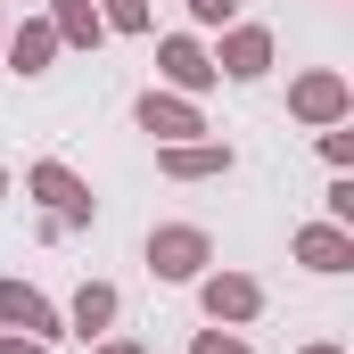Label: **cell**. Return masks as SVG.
<instances>
[{
	"label": "cell",
	"mask_w": 354,
	"mask_h": 354,
	"mask_svg": "<svg viewBox=\"0 0 354 354\" xmlns=\"http://www.w3.org/2000/svg\"><path fill=\"white\" fill-rule=\"evenodd\" d=\"M149 264L165 272V280H189V272L206 264V239H198V231H157V239H149Z\"/></svg>",
	"instance_id": "1"
},
{
	"label": "cell",
	"mask_w": 354,
	"mask_h": 354,
	"mask_svg": "<svg viewBox=\"0 0 354 354\" xmlns=\"http://www.w3.org/2000/svg\"><path fill=\"white\" fill-rule=\"evenodd\" d=\"M33 189H41V198H50V206H58V214H66V223H83V214H91V198H83V181L66 174V165H41V174H33Z\"/></svg>",
	"instance_id": "2"
},
{
	"label": "cell",
	"mask_w": 354,
	"mask_h": 354,
	"mask_svg": "<svg viewBox=\"0 0 354 354\" xmlns=\"http://www.w3.org/2000/svg\"><path fill=\"white\" fill-rule=\"evenodd\" d=\"M0 322H17V330H50V305H41L25 280H8V288H0Z\"/></svg>",
	"instance_id": "3"
},
{
	"label": "cell",
	"mask_w": 354,
	"mask_h": 354,
	"mask_svg": "<svg viewBox=\"0 0 354 354\" xmlns=\"http://www.w3.org/2000/svg\"><path fill=\"white\" fill-rule=\"evenodd\" d=\"M140 124H149V132H165V140H181V132H198V115H189L181 99H157V91L140 99Z\"/></svg>",
	"instance_id": "4"
},
{
	"label": "cell",
	"mask_w": 354,
	"mask_h": 354,
	"mask_svg": "<svg viewBox=\"0 0 354 354\" xmlns=\"http://www.w3.org/2000/svg\"><path fill=\"white\" fill-rule=\"evenodd\" d=\"M206 313H214V322H223V313L239 322V313H256V288H248V280H214V288H206Z\"/></svg>",
	"instance_id": "5"
},
{
	"label": "cell",
	"mask_w": 354,
	"mask_h": 354,
	"mask_svg": "<svg viewBox=\"0 0 354 354\" xmlns=\"http://www.w3.org/2000/svg\"><path fill=\"white\" fill-rule=\"evenodd\" d=\"M223 58H231V75H264L272 41H264V33H231V50H223Z\"/></svg>",
	"instance_id": "6"
},
{
	"label": "cell",
	"mask_w": 354,
	"mask_h": 354,
	"mask_svg": "<svg viewBox=\"0 0 354 354\" xmlns=\"http://www.w3.org/2000/svg\"><path fill=\"white\" fill-rule=\"evenodd\" d=\"M297 248H305V264H322V272H346V239H338V231H305Z\"/></svg>",
	"instance_id": "7"
},
{
	"label": "cell",
	"mask_w": 354,
	"mask_h": 354,
	"mask_svg": "<svg viewBox=\"0 0 354 354\" xmlns=\"http://www.w3.org/2000/svg\"><path fill=\"white\" fill-rule=\"evenodd\" d=\"M165 75H174V83H206V75H214V66H206V58H198V50H189V41H165Z\"/></svg>",
	"instance_id": "8"
},
{
	"label": "cell",
	"mask_w": 354,
	"mask_h": 354,
	"mask_svg": "<svg viewBox=\"0 0 354 354\" xmlns=\"http://www.w3.org/2000/svg\"><path fill=\"white\" fill-rule=\"evenodd\" d=\"M107 313H115V288H99V280H91L83 297H75V330H83V338H91V330H99Z\"/></svg>",
	"instance_id": "9"
},
{
	"label": "cell",
	"mask_w": 354,
	"mask_h": 354,
	"mask_svg": "<svg viewBox=\"0 0 354 354\" xmlns=\"http://www.w3.org/2000/svg\"><path fill=\"white\" fill-rule=\"evenodd\" d=\"M50 41H58V33H50V25H25V33H17V41H8V58H17V66H25V75H33V66H41V58H50Z\"/></svg>",
	"instance_id": "10"
},
{
	"label": "cell",
	"mask_w": 354,
	"mask_h": 354,
	"mask_svg": "<svg viewBox=\"0 0 354 354\" xmlns=\"http://www.w3.org/2000/svg\"><path fill=\"white\" fill-rule=\"evenodd\" d=\"M338 99H346V91L330 83V75H313V83L297 91V107H305V115H338Z\"/></svg>",
	"instance_id": "11"
},
{
	"label": "cell",
	"mask_w": 354,
	"mask_h": 354,
	"mask_svg": "<svg viewBox=\"0 0 354 354\" xmlns=\"http://www.w3.org/2000/svg\"><path fill=\"white\" fill-rule=\"evenodd\" d=\"M165 165H174V174H223V149H174Z\"/></svg>",
	"instance_id": "12"
},
{
	"label": "cell",
	"mask_w": 354,
	"mask_h": 354,
	"mask_svg": "<svg viewBox=\"0 0 354 354\" xmlns=\"http://www.w3.org/2000/svg\"><path fill=\"white\" fill-rule=\"evenodd\" d=\"M99 8H107V25H124V33H140V25H149V8H140V0H99Z\"/></svg>",
	"instance_id": "13"
},
{
	"label": "cell",
	"mask_w": 354,
	"mask_h": 354,
	"mask_svg": "<svg viewBox=\"0 0 354 354\" xmlns=\"http://www.w3.org/2000/svg\"><path fill=\"white\" fill-rule=\"evenodd\" d=\"M58 25H66V33H75V41H91V33H99V17H91L83 0H66V8H58Z\"/></svg>",
	"instance_id": "14"
},
{
	"label": "cell",
	"mask_w": 354,
	"mask_h": 354,
	"mask_svg": "<svg viewBox=\"0 0 354 354\" xmlns=\"http://www.w3.org/2000/svg\"><path fill=\"white\" fill-rule=\"evenodd\" d=\"M189 17H198V25H223V17H231V0H189Z\"/></svg>",
	"instance_id": "15"
},
{
	"label": "cell",
	"mask_w": 354,
	"mask_h": 354,
	"mask_svg": "<svg viewBox=\"0 0 354 354\" xmlns=\"http://www.w3.org/2000/svg\"><path fill=\"white\" fill-rule=\"evenodd\" d=\"M198 354H248V346H231V338H206V346H198Z\"/></svg>",
	"instance_id": "16"
},
{
	"label": "cell",
	"mask_w": 354,
	"mask_h": 354,
	"mask_svg": "<svg viewBox=\"0 0 354 354\" xmlns=\"http://www.w3.org/2000/svg\"><path fill=\"white\" fill-rule=\"evenodd\" d=\"M0 354H41V346H33V338H8V346H0Z\"/></svg>",
	"instance_id": "17"
},
{
	"label": "cell",
	"mask_w": 354,
	"mask_h": 354,
	"mask_svg": "<svg viewBox=\"0 0 354 354\" xmlns=\"http://www.w3.org/2000/svg\"><path fill=\"white\" fill-rule=\"evenodd\" d=\"M107 354H124V346H107Z\"/></svg>",
	"instance_id": "18"
}]
</instances>
